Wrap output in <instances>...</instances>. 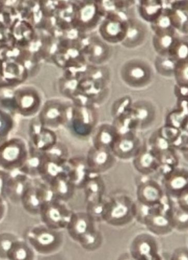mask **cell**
Returning a JSON list of instances; mask_svg holds the SVG:
<instances>
[{
	"mask_svg": "<svg viewBox=\"0 0 188 260\" xmlns=\"http://www.w3.org/2000/svg\"><path fill=\"white\" fill-rule=\"evenodd\" d=\"M29 155L28 144L20 138L8 139L0 146V169L9 172L17 171Z\"/></svg>",
	"mask_w": 188,
	"mask_h": 260,
	"instance_id": "obj_1",
	"label": "cell"
},
{
	"mask_svg": "<svg viewBox=\"0 0 188 260\" xmlns=\"http://www.w3.org/2000/svg\"><path fill=\"white\" fill-rule=\"evenodd\" d=\"M136 206L127 198L104 203L102 220L115 226H121L135 218Z\"/></svg>",
	"mask_w": 188,
	"mask_h": 260,
	"instance_id": "obj_2",
	"label": "cell"
},
{
	"mask_svg": "<svg viewBox=\"0 0 188 260\" xmlns=\"http://www.w3.org/2000/svg\"><path fill=\"white\" fill-rule=\"evenodd\" d=\"M158 253L156 238L149 234H142L133 241L130 254L135 260H152Z\"/></svg>",
	"mask_w": 188,
	"mask_h": 260,
	"instance_id": "obj_3",
	"label": "cell"
},
{
	"mask_svg": "<svg viewBox=\"0 0 188 260\" xmlns=\"http://www.w3.org/2000/svg\"><path fill=\"white\" fill-rule=\"evenodd\" d=\"M64 168L65 175L76 188H84L91 175L86 158H70Z\"/></svg>",
	"mask_w": 188,
	"mask_h": 260,
	"instance_id": "obj_4",
	"label": "cell"
},
{
	"mask_svg": "<svg viewBox=\"0 0 188 260\" xmlns=\"http://www.w3.org/2000/svg\"><path fill=\"white\" fill-rule=\"evenodd\" d=\"M28 135V146L43 154L59 141L55 130L47 128L44 125L35 127L29 132Z\"/></svg>",
	"mask_w": 188,
	"mask_h": 260,
	"instance_id": "obj_5",
	"label": "cell"
},
{
	"mask_svg": "<svg viewBox=\"0 0 188 260\" xmlns=\"http://www.w3.org/2000/svg\"><path fill=\"white\" fill-rule=\"evenodd\" d=\"M86 160L92 174L99 175L109 168L113 158L110 150L92 147L88 151Z\"/></svg>",
	"mask_w": 188,
	"mask_h": 260,
	"instance_id": "obj_6",
	"label": "cell"
},
{
	"mask_svg": "<svg viewBox=\"0 0 188 260\" xmlns=\"http://www.w3.org/2000/svg\"><path fill=\"white\" fill-rule=\"evenodd\" d=\"M11 173L7 189V198L14 202H20L23 194L32 182V179L19 171Z\"/></svg>",
	"mask_w": 188,
	"mask_h": 260,
	"instance_id": "obj_7",
	"label": "cell"
},
{
	"mask_svg": "<svg viewBox=\"0 0 188 260\" xmlns=\"http://www.w3.org/2000/svg\"><path fill=\"white\" fill-rule=\"evenodd\" d=\"M67 111L60 106L46 107L41 111L38 120L45 127L54 130L65 126Z\"/></svg>",
	"mask_w": 188,
	"mask_h": 260,
	"instance_id": "obj_8",
	"label": "cell"
},
{
	"mask_svg": "<svg viewBox=\"0 0 188 260\" xmlns=\"http://www.w3.org/2000/svg\"><path fill=\"white\" fill-rule=\"evenodd\" d=\"M92 136L93 147L110 150L118 137V133L115 127L102 125L95 127Z\"/></svg>",
	"mask_w": 188,
	"mask_h": 260,
	"instance_id": "obj_9",
	"label": "cell"
},
{
	"mask_svg": "<svg viewBox=\"0 0 188 260\" xmlns=\"http://www.w3.org/2000/svg\"><path fill=\"white\" fill-rule=\"evenodd\" d=\"M49 185L55 200L64 203L73 198L76 189L65 173L57 177Z\"/></svg>",
	"mask_w": 188,
	"mask_h": 260,
	"instance_id": "obj_10",
	"label": "cell"
},
{
	"mask_svg": "<svg viewBox=\"0 0 188 260\" xmlns=\"http://www.w3.org/2000/svg\"><path fill=\"white\" fill-rule=\"evenodd\" d=\"M29 147V146H28ZM44 154L29 147V155L23 166L18 171L32 179L39 178Z\"/></svg>",
	"mask_w": 188,
	"mask_h": 260,
	"instance_id": "obj_11",
	"label": "cell"
},
{
	"mask_svg": "<svg viewBox=\"0 0 188 260\" xmlns=\"http://www.w3.org/2000/svg\"><path fill=\"white\" fill-rule=\"evenodd\" d=\"M138 194L139 203L149 207L160 204L163 199L160 187L154 183L142 185L139 189Z\"/></svg>",
	"mask_w": 188,
	"mask_h": 260,
	"instance_id": "obj_12",
	"label": "cell"
},
{
	"mask_svg": "<svg viewBox=\"0 0 188 260\" xmlns=\"http://www.w3.org/2000/svg\"><path fill=\"white\" fill-rule=\"evenodd\" d=\"M88 203H97L103 201L102 196L104 186L99 175L92 174L84 188Z\"/></svg>",
	"mask_w": 188,
	"mask_h": 260,
	"instance_id": "obj_13",
	"label": "cell"
},
{
	"mask_svg": "<svg viewBox=\"0 0 188 260\" xmlns=\"http://www.w3.org/2000/svg\"><path fill=\"white\" fill-rule=\"evenodd\" d=\"M44 158L42 164L39 179L50 184L55 179L65 173V166H61Z\"/></svg>",
	"mask_w": 188,
	"mask_h": 260,
	"instance_id": "obj_14",
	"label": "cell"
},
{
	"mask_svg": "<svg viewBox=\"0 0 188 260\" xmlns=\"http://www.w3.org/2000/svg\"><path fill=\"white\" fill-rule=\"evenodd\" d=\"M43 154L48 160L61 166H65L70 158L68 147L60 141Z\"/></svg>",
	"mask_w": 188,
	"mask_h": 260,
	"instance_id": "obj_15",
	"label": "cell"
},
{
	"mask_svg": "<svg viewBox=\"0 0 188 260\" xmlns=\"http://www.w3.org/2000/svg\"><path fill=\"white\" fill-rule=\"evenodd\" d=\"M139 157L137 159V166L138 169L141 170L142 172L144 171H151L153 169H156V157L153 155L148 151H145L144 153L139 155Z\"/></svg>",
	"mask_w": 188,
	"mask_h": 260,
	"instance_id": "obj_16",
	"label": "cell"
},
{
	"mask_svg": "<svg viewBox=\"0 0 188 260\" xmlns=\"http://www.w3.org/2000/svg\"><path fill=\"white\" fill-rule=\"evenodd\" d=\"M14 121L10 115L0 112V136L8 139L14 128Z\"/></svg>",
	"mask_w": 188,
	"mask_h": 260,
	"instance_id": "obj_17",
	"label": "cell"
},
{
	"mask_svg": "<svg viewBox=\"0 0 188 260\" xmlns=\"http://www.w3.org/2000/svg\"><path fill=\"white\" fill-rule=\"evenodd\" d=\"M11 173L0 169V198H7V189Z\"/></svg>",
	"mask_w": 188,
	"mask_h": 260,
	"instance_id": "obj_18",
	"label": "cell"
},
{
	"mask_svg": "<svg viewBox=\"0 0 188 260\" xmlns=\"http://www.w3.org/2000/svg\"><path fill=\"white\" fill-rule=\"evenodd\" d=\"M171 260H187V248L182 247L176 249L171 255Z\"/></svg>",
	"mask_w": 188,
	"mask_h": 260,
	"instance_id": "obj_19",
	"label": "cell"
},
{
	"mask_svg": "<svg viewBox=\"0 0 188 260\" xmlns=\"http://www.w3.org/2000/svg\"><path fill=\"white\" fill-rule=\"evenodd\" d=\"M118 260H135L133 257L129 254H124L120 256Z\"/></svg>",
	"mask_w": 188,
	"mask_h": 260,
	"instance_id": "obj_20",
	"label": "cell"
}]
</instances>
